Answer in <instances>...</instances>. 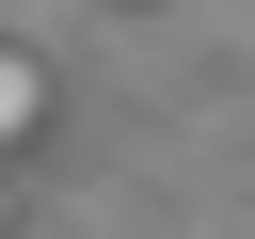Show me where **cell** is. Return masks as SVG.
<instances>
[{"label": "cell", "mask_w": 255, "mask_h": 239, "mask_svg": "<svg viewBox=\"0 0 255 239\" xmlns=\"http://www.w3.org/2000/svg\"><path fill=\"white\" fill-rule=\"evenodd\" d=\"M32 127H48V64H32V48H0V159H16Z\"/></svg>", "instance_id": "cell-1"}, {"label": "cell", "mask_w": 255, "mask_h": 239, "mask_svg": "<svg viewBox=\"0 0 255 239\" xmlns=\"http://www.w3.org/2000/svg\"><path fill=\"white\" fill-rule=\"evenodd\" d=\"M0 207H16V191H0Z\"/></svg>", "instance_id": "cell-2"}]
</instances>
